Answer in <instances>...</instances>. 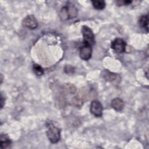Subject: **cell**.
I'll use <instances>...</instances> for the list:
<instances>
[{
    "label": "cell",
    "instance_id": "6da1fadb",
    "mask_svg": "<svg viewBox=\"0 0 149 149\" xmlns=\"http://www.w3.org/2000/svg\"><path fill=\"white\" fill-rule=\"evenodd\" d=\"M77 15V10L73 5H68L62 8L59 13L61 20H66L75 17Z\"/></svg>",
    "mask_w": 149,
    "mask_h": 149
},
{
    "label": "cell",
    "instance_id": "7a4b0ae2",
    "mask_svg": "<svg viewBox=\"0 0 149 149\" xmlns=\"http://www.w3.org/2000/svg\"><path fill=\"white\" fill-rule=\"evenodd\" d=\"M47 136L52 143H56L60 139L61 130L54 125H49L47 130Z\"/></svg>",
    "mask_w": 149,
    "mask_h": 149
},
{
    "label": "cell",
    "instance_id": "3957f363",
    "mask_svg": "<svg viewBox=\"0 0 149 149\" xmlns=\"http://www.w3.org/2000/svg\"><path fill=\"white\" fill-rule=\"evenodd\" d=\"M81 32L83 37V44L92 46L94 42V35L90 28L86 26L82 27Z\"/></svg>",
    "mask_w": 149,
    "mask_h": 149
},
{
    "label": "cell",
    "instance_id": "277c9868",
    "mask_svg": "<svg viewBox=\"0 0 149 149\" xmlns=\"http://www.w3.org/2000/svg\"><path fill=\"white\" fill-rule=\"evenodd\" d=\"M126 42L121 38H116L111 42L112 49L118 53L124 52L126 50Z\"/></svg>",
    "mask_w": 149,
    "mask_h": 149
},
{
    "label": "cell",
    "instance_id": "5b68a950",
    "mask_svg": "<svg viewBox=\"0 0 149 149\" xmlns=\"http://www.w3.org/2000/svg\"><path fill=\"white\" fill-rule=\"evenodd\" d=\"M103 108L101 102L97 100L91 102L90 105L91 113L96 117H101L102 115Z\"/></svg>",
    "mask_w": 149,
    "mask_h": 149
},
{
    "label": "cell",
    "instance_id": "8992f818",
    "mask_svg": "<svg viewBox=\"0 0 149 149\" xmlns=\"http://www.w3.org/2000/svg\"><path fill=\"white\" fill-rule=\"evenodd\" d=\"M92 55V47L90 45L83 44L79 50L80 57L85 61L88 60Z\"/></svg>",
    "mask_w": 149,
    "mask_h": 149
},
{
    "label": "cell",
    "instance_id": "52a82bcc",
    "mask_svg": "<svg viewBox=\"0 0 149 149\" xmlns=\"http://www.w3.org/2000/svg\"><path fill=\"white\" fill-rule=\"evenodd\" d=\"M23 26L29 29H35L38 26L37 21L33 15L26 16L23 20Z\"/></svg>",
    "mask_w": 149,
    "mask_h": 149
},
{
    "label": "cell",
    "instance_id": "ba28073f",
    "mask_svg": "<svg viewBox=\"0 0 149 149\" xmlns=\"http://www.w3.org/2000/svg\"><path fill=\"white\" fill-rule=\"evenodd\" d=\"M124 105L125 104L123 101L119 98H115L111 101V107L116 111H121L123 109Z\"/></svg>",
    "mask_w": 149,
    "mask_h": 149
},
{
    "label": "cell",
    "instance_id": "9c48e42d",
    "mask_svg": "<svg viewBox=\"0 0 149 149\" xmlns=\"http://www.w3.org/2000/svg\"><path fill=\"white\" fill-rule=\"evenodd\" d=\"M11 141L8 135L2 133L0 136V147L1 148H6L10 146Z\"/></svg>",
    "mask_w": 149,
    "mask_h": 149
},
{
    "label": "cell",
    "instance_id": "30bf717a",
    "mask_svg": "<svg viewBox=\"0 0 149 149\" xmlns=\"http://www.w3.org/2000/svg\"><path fill=\"white\" fill-rule=\"evenodd\" d=\"M139 25L146 30L147 31L148 30V15H143L140 17L139 21Z\"/></svg>",
    "mask_w": 149,
    "mask_h": 149
},
{
    "label": "cell",
    "instance_id": "8fae6325",
    "mask_svg": "<svg viewBox=\"0 0 149 149\" xmlns=\"http://www.w3.org/2000/svg\"><path fill=\"white\" fill-rule=\"evenodd\" d=\"M91 2L94 8L98 10H102L105 6V2L102 0L92 1Z\"/></svg>",
    "mask_w": 149,
    "mask_h": 149
},
{
    "label": "cell",
    "instance_id": "7c38bea8",
    "mask_svg": "<svg viewBox=\"0 0 149 149\" xmlns=\"http://www.w3.org/2000/svg\"><path fill=\"white\" fill-rule=\"evenodd\" d=\"M33 72H34V73L38 76H40L42 75L44 73V70H43L42 68L38 64H34L33 65Z\"/></svg>",
    "mask_w": 149,
    "mask_h": 149
},
{
    "label": "cell",
    "instance_id": "4fadbf2b",
    "mask_svg": "<svg viewBox=\"0 0 149 149\" xmlns=\"http://www.w3.org/2000/svg\"><path fill=\"white\" fill-rule=\"evenodd\" d=\"M115 77H116L115 74H113L108 71L106 72V73L104 74V77L107 80L112 81L115 79Z\"/></svg>",
    "mask_w": 149,
    "mask_h": 149
},
{
    "label": "cell",
    "instance_id": "5bb4252c",
    "mask_svg": "<svg viewBox=\"0 0 149 149\" xmlns=\"http://www.w3.org/2000/svg\"><path fill=\"white\" fill-rule=\"evenodd\" d=\"M1 108L3 107V97H2V95H1Z\"/></svg>",
    "mask_w": 149,
    "mask_h": 149
}]
</instances>
